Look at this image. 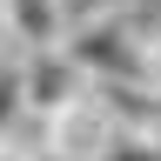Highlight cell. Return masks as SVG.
<instances>
[{
    "label": "cell",
    "instance_id": "cell-1",
    "mask_svg": "<svg viewBox=\"0 0 161 161\" xmlns=\"http://www.w3.org/2000/svg\"><path fill=\"white\" fill-rule=\"evenodd\" d=\"M60 47L87 87H108V80H148L141 74V27H128V14H101V20H74L60 34Z\"/></svg>",
    "mask_w": 161,
    "mask_h": 161
},
{
    "label": "cell",
    "instance_id": "cell-2",
    "mask_svg": "<svg viewBox=\"0 0 161 161\" xmlns=\"http://www.w3.org/2000/svg\"><path fill=\"white\" fill-rule=\"evenodd\" d=\"M108 134H114V121L108 108H101V94H74L60 114L40 121V148H47V161H94L101 148H108Z\"/></svg>",
    "mask_w": 161,
    "mask_h": 161
},
{
    "label": "cell",
    "instance_id": "cell-3",
    "mask_svg": "<svg viewBox=\"0 0 161 161\" xmlns=\"http://www.w3.org/2000/svg\"><path fill=\"white\" fill-rule=\"evenodd\" d=\"M14 60H20V101H27L34 121H47L74 94H87V74L67 60V47H34V54H14Z\"/></svg>",
    "mask_w": 161,
    "mask_h": 161
},
{
    "label": "cell",
    "instance_id": "cell-4",
    "mask_svg": "<svg viewBox=\"0 0 161 161\" xmlns=\"http://www.w3.org/2000/svg\"><path fill=\"white\" fill-rule=\"evenodd\" d=\"M0 34L14 40V54L60 47V34H67V14H60V0H0Z\"/></svg>",
    "mask_w": 161,
    "mask_h": 161
},
{
    "label": "cell",
    "instance_id": "cell-5",
    "mask_svg": "<svg viewBox=\"0 0 161 161\" xmlns=\"http://www.w3.org/2000/svg\"><path fill=\"white\" fill-rule=\"evenodd\" d=\"M94 94H101V108H108L114 128H134V134H148L154 101H161V87H148V80H108V87H94Z\"/></svg>",
    "mask_w": 161,
    "mask_h": 161
},
{
    "label": "cell",
    "instance_id": "cell-6",
    "mask_svg": "<svg viewBox=\"0 0 161 161\" xmlns=\"http://www.w3.org/2000/svg\"><path fill=\"white\" fill-rule=\"evenodd\" d=\"M27 121V101H20V60L0 54V134H14Z\"/></svg>",
    "mask_w": 161,
    "mask_h": 161
},
{
    "label": "cell",
    "instance_id": "cell-7",
    "mask_svg": "<svg viewBox=\"0 0 161 161\" xmlns=\"http://www.w3.org/2000/svg\"><path fill=\"white\" fill-rule=\"evenodd\" d=\"M94 161H161V148H154L148 134H134V128H114V134H108V148H101Z\"/></svg>",
    "mask_w": 161,
    "mask_h": 161
},
{
    "label": "cell",
    "instance_id": "cell-8",
    "mask_svg": "<svg viewBox=\"0 0 161 161\" xmlns=\"http://www.w3.org/2000/svg\"><path fill=\"white\" fill-rule=\"evenodd\" d=\"M128 0H60V14H67V27L74 20H101V14H121Z\"/></svg>",
    "mask_w": 161,
    "mask_h": 161
},
{
    "label": "cell",
    "instance_id": "cell-9",
    "mask_svg": "<svg viewBox=\"0 0 161 161\" xmlns=\"http://www.w3.org/2000/svg\"><path fill=\"white\" fill-rule=\"evenodd\" d=\"M141 74H148V87H161V27L141 34Z\"/></svg>",
    "mask_w": 161,
    "mask_h": 161
},
{
    "label": "cell",
    "instance_id": "cell-10",
    "mask_svg": "<svg viewBox=\"0 0 161 161\" xmlns=\"http://www.w3.org/2000/svg\"><path fill=\"white\" fill-rule=\"evenodd\" d=\"M0 161H47V154H34L20 134H0Z\"/></svg>",
    "mask_w": 161,
    "mask_h": 161
},
{
    "label": "cell",
    "instance_id": "cell-11",
    "mask_svg": "<svg viewBox=\"0 0 161 161\" xmlns=\"http://www.w3.org/2000/svg\"><path fill=\"white\" fill-rule=\"evenodd\" d=\"M148 141H154V148H161V101H154V121H148Z\"/></svg>",
    "mask_w": 161,
    "mask_h": 161
}]
</instances>
